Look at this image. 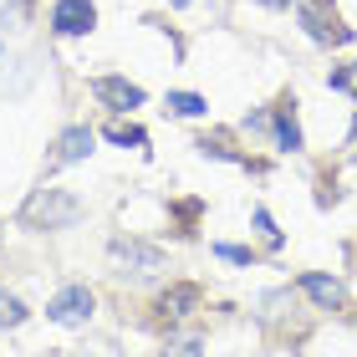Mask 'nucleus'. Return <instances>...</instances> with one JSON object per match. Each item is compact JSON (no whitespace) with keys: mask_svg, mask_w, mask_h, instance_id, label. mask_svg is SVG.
<instances>
[{"mask_svg":"<svg viewBox=\"0 0 357 357\" xmlns=\"http://www.w3.org/2000/svg\"><path fill=\"white\" fill-rule=\"evenodd\" d=\"M266 6H291V0H266Z\"/></svg>","mask_w":357,"mask_h":357,"instance_id":"obj_19","label":"nucleus"},{"mask_svg":"<svg viewBox=\"0 0 357 357\" xmlns=\"http://www.w3.org/2000/svg\"><path fill=\"white\" fill-rule=\"evenodd\" d=\"M92 92L102 97V102H112V107H143V87L123 82V77H97Z\"/></svg>","mask_w":357,"mask_h":357,"instance_id":"obj_7","label":"nucleus"},{"mask_svg":"<svg viewBox=\"0 0 357 357\" xmlns=\"http://www.w3.org/2000/svg\"><path fill=\"white\" fill-rule=\"evenodd\" d=\"M92 291L87 286H67V291H56L52 296V306H46V317L52 321H61V327H82V321L92 317Z\"/></svg>","mask_w":357,"mask_h":357,"instance_id":"obj_4","label":"nucleus"},{"mask_svg":"<svg viewBox=\"0 0 357 357\" xmlns=\"http://www.w3.org/2000/svg\"><path fill=\"white\" fill-rule=\"evenodd\" d=\"M271 123H275V143H281L286 153H296L301 149V128H296V118H291V107H281Z\"/></svg>","mask_w":357,"mask_h":357,"instance_id":"obj_10","label":"nucleus"},{"mask_svg":"<svg viewBox=\"0 0 357 357\" xmlns=\"http://www.w3.org/2000/svg\"><path fill=\"white\" fill-rule=\"evenodd\" d=\"M0 21H6V26H21V21H26V0H0Z\"/></svg>","mask_w":357,"mask_h":357,"instance_id":"obj_15","label":"nucleus"},{"mask_svg":"<svg viewBox=\"0 0 357 357\" xmlns=\"http://www.w3.org/2000/svg\"><path fill=\"white\" fill-rule=\"evenodd\" d=\"M301 291L306 296H312L321 312H337V306H342V281H337V275H301Z\"/></svg>","mask_w":357,"mask_h":357,"instance_id":"obj_8","label":"nucleus"},{"mask_svg":"<svg viewBox=\"0 0 357 357\" xmlns=\"http://www.w3.org/2000/svg\"><path fill=\"white\" fill-rule=\"evenodd\" d=\"M112 266L118 271H133V275H153L164 271V250L158 245H143V240H112Z\"/></svg>","mask_w":357,"mask_h":357,"instance_id":"obj_3","label":"nucleus"},{"mask_svg":"<svg viewBox=\"0 0 357 357\" xmlns=\"http://www.w3.org/2000/svg\"><path fill=\"white\" fill-rule=\"evenodd\" d=\"M26 220L36 225V230H67V225L82 220V199L67 189H36L26 204Z\"/></svg>","mask_w":357,"mask_h":357,"instance_id":"obj_1","label":"nucleus"},{"mask_svg":"<svg viewBox=\"0 0 357 357\" xmlns=\"http://www.w3.org/2000/svg\"><path fill=\"white\" fill-rule=\"evenodd\" d=\"M296 10H301V26L312 31L317 41H327V46H342V41H352V31L337 21V10L327 6V0H296Z\"/></svg>","mask_w":357,"mask_h":357,"instance_id":"obj_2","label":"nucleus"},{"mask_svg":"<svg viewBox=\"0 0 357 357\" xmlns=\"http://www.w3.org/2000/svg\"><path fill=\"white\" fill-rule=\"evenodd\" d=\"M92 26H97V6L92 0H56V10H52V31L56 36H87Z\"/></svg>","mask_w":357,"mask_h":357,"instance_id":"obj_5","label":"nucleus"},{"mask_svg":"<svg viewBox=\"0 0 357 357\" xmlns=\"http://www.w3.org/2000/svg\"><path fill=\"white\" fill-rule=\"evenodd\" d=\"M220 250V261H235V266H250V250H240V245H215Z\"/></svg>","mask_w":357,"mask_h":357,"instance_id":"obj_18","label":"nucleus"},{"mask_svg":"<svg viewBox=\"0 0 357 357\" xmlns=\"http://www.w3.org/2000/svg\"><path fill=\"white\" fill-rule=\"evenodd\" d=\"M194 301H199V291H194V286H174V291H164V296H158V312H164L169 321H178V317H189Z\"/></svg>","mask_w":357,"mask_h":357,"instance_id":"obj_9","label":"nucleus"},{"mask_svg":"<svg viewBox=\"0 0 357 357\" xmlns=\"http://www.w3.org/2000/svg\"><path fill=\"white\" fill-rule=\"evenodd\" d=\"M21 321H26V306L0 291V327H21Z\"/></svg>","mask_w":357,"mask_h":357,"instance_id":"obj_13","label":"nucleus"},{"mask_svg":"<svg viewBox=\"0 0 357 357\" xmlns=\"http://www.w3.org/2000/svg\"><path fill=\"white\" fill-rule=\"evenodd\" d=\"M107 143H118V149H143V143H149V133H143V128H133V123H112V128H107Z\"/></svg>","mask_w":357,"mask_h":357,"instance_id":"obj_11","label":"nucleus"},{"mask_svg":"<svg viewBox=\"0 0 357 357\" xmlns=\"http://www.w3.org/2000/svg\"><path fill=\"white\" fill-rule=\"evenodd\" d=\"M164 357H199V337H174L164 347Z\"/></svg>","mask_w":357,"mask_h":357,"instance_id":"obj_14","label":"nucleus"},{"mask_svg":"<svg viewBox=\"0 0 357 357\" xmlns=\"http://www.w3.org/2000/svg\"><path fill=\"white\" fill-rule=\"evenodd\" d=\"M169 112H178V118H199V112H204V97H194V92H169Z\"/></svg>","mask_w":357,"mask_h":357,"instance_id":"obj_12","label":"nucleus"},{"mask_svg":"<svg viewBox=\"0 0 357 357\" xmlns=\"http://www.w3.org/2000/svg\"><path fill=\"white\" fill-rule=\"evenodd\" d=\"M332 87H337V92H352V97H357V61H352V67H342V72H332Z\"/></svg>","mask_w":357,"mask_h":357,"instance_id":"obj_16","label":"nucleus"},{"mask_svg":"<svg viewBox=\"0 0 357 357\" xmlns=\"http://www.w3.org/2000/svg\"><path fill=\"white\" fill-rule=\"evenodd\" d=\"M255 230H261V235L271 240V245H281V230H275V220L266 215V209H255Z\"/></svg>","mask_w":357,"mask_h":357,"instance_id":"obj_17","label":"nucleus"},{"mask_svg":"<svg viewBox=\"0 0 357 357\" xmlns=\"http://www.w3.org/2000/svg\"><path fill=\"white\" fill-rule=\"evenodd\" d=\"M92 153V128H67V133L56 138V153L46 158V169H67V164H82Z\"/></svg>","mask_w":357,"mask_h":357,"instance_id":"obj_6","label":"nucleus"}]
</instances>
